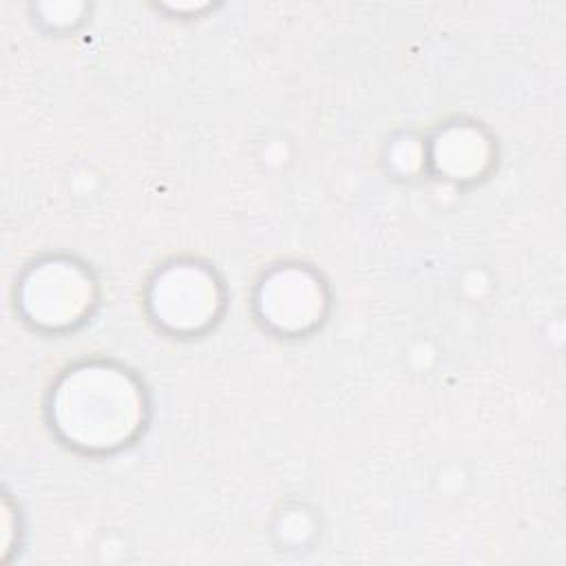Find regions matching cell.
<instances>
[{
	"label": "cell",
	"mask_w": 566,
	"mask_h": 566,
	"mask_svg": "<svg viewBox=\"0 0 566 566\" xmlns=\"http://www.w3.org/2000/svg\"><path fill=\"white\" fill-rule=\"evenodd\" d=\"M49 409L57 433L86 451L117 449L133 440L144 422L139 385L126 371L102 363L64 374Z\"/></svg>",
	"instance_id": "cell-1"
},
{
	"label": "cell",
	"mask_w": 566,
	"mask_h": 566,
	"mask_svg": "<svg viewBox=\"0 0 566 566\" xmlns=\"http://www.w3.org/2000/svg\"><path fill=\"white\" fill-rule=\"evenodd\" d=\"M436 161L453 177L480 172L486 161V144L469 128H451L436 144Z\"/></svg>",
	"instance_id": "cell-5"
},
{
	"label": "cell",
	"mask_w": 566,
	"mask_h": 566,
	"mask_svg": "<svg viewBox=\"0 0 566 566\" xmlns=\"http://www.w3.org/2000/svg\"><path fill=\"white\" fill-rule=\"evenodd\" d=\"M155 318L175 332H197L214 321L221 305L219 283L197 263H175L150 285Z\"/></svg>",
	"instance_id": "cell-3"
},
{
	"label": "cell",
	"mask_w": 566,
	"mask_h": 566,
	"mask_svg": "<svg viewBox=\"0 0 566 566\" xmlns=\"http://www.w3.org/2000/svg\"><path fill=\"white\" fill-rule=\"evenodd\" d=\"M93 283L88 274L71 261H44L29 270L20 285V307L24 316L42 327H69L88 312Z\"/></svg>",
	"instance_id": "cell-2"
},
{
	"label": "cell",
	"mask_w": 566,
	"mask_h": 566,
	"mask_svg": "<svg viewBox=\"0 0 566 566\" xmlns=\"http://www.w3.org/2000/svg\"><path fill=\"white\" fill-rule=\"evenodd\" d=\"M259 307L263 321H268L276 329L303 332L323 316V285L305 270H276L261 283Z\"/></svg>",
	"instance_id": "cell-4"
}]
</instances>
